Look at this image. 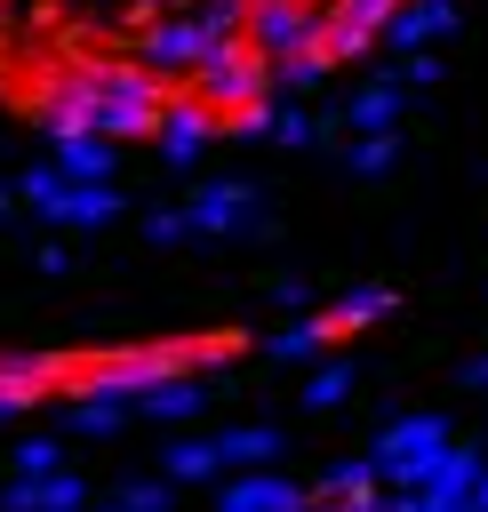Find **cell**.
<instances>
[{"label": "cell", "instance_id": "obj_1", "mask_svg": "<svg viewBox=\"0 0 488 512\" xmlns=\"http://www.w3.org/2000/svg\"><path fill=\"white\" fill-rule=\"evenodd\" d=\"M440 456H448V424H440V416H400V424L368 448L376 480H392V488H424Z\"/></svg>", "mask_w": 488, "mask_h": 512}, {"label": "cell", "instance_id": "obj_2", "mask_svg": "<svg viewBox=\"0 0 488 512\" xmlns=\"http://www.w3.org/2000/svg\"><path fill=\"white\" fill-rule=\"evenodd\" d=\"M96 496H88V480L80 472H40V480H8L0 488V512H88Z\"/></svg>", "mask_w": 488, "mask_h": 512}, {"label": "cell", "instance_id": "obj_3", "mask_svg": "<svg viewBox=\"0 0 488 512\" xmlns=\"http://www.w3.org/2000/svg\"><path fill=\"white\" fill-rule=\"evenodd\" d=\"M304 504H312V496H304L288 472H272V464L224 480V496H216V512H304Z\"/></svg>", "mask_w": 488, "mask_h": 512}, {"label": "cell", "instance_id": "obj_4", "mask_svg": "<svg viewBox=\"0 0 488 512\" xmlns=\"http://www.w3.org/2000/svg\"><path fill=\"white\" fill-rule=\"evenodd\" d=\"M280 456V432L272 424H232V432H216V464L224 472H256V464H272Z\"/></svg>", "mask_w": 488, "mask_h": 512}, {"label": "cell", "instance_id": "obj_5", "mask_svg": "<svg viewBox=\"0 0 488 512\" xmlns=\"http://www.w3.org/2000/svg\"><path fill=\"white\" fill-rule=\"evenodd\" d=\"M160 472L184 488V480H216L224 464H216V440H168V448H160Z\"/></svg>", "mask_w": 488, "mask_h": 512}, {"label": "cell", "instance_id": "obj_6", "mask_svg": "<svg viewBox=\"0 0 488 512\" xmlns=\"http://www.w3.org/2000/svg\"><path fill=\"white\" fill-rule=\"evenodd\" d=\"M200 408H208V392H200V384H176V376H168L160 392H144V416H160V424H184V416H200Z\"/></svg>", "mask_w": 488, "mask_h": 512}, {"label": "cell", "instance_id": "obj_7", "mask_svg": "<svg viewBox=\"0 0 488 512\" xmlns=\"http://www.w3.org/2000/svg\"><path fill=\"white\" fill-rule=\"evenodd\" d=\"M72 424H80L88 440H112V432L128 424V408H120V400H80V408H72Z\"/></svg>", "mask_w": 488, "mask_h": 512}, {"label": "cell", "instance_id": "obj_8", "mask_svg": "<svg viewBox=\"0 0 488 512\" xmlns=\"http://www.w3.org/2000/svg\"><path fill=\"white\" fill-rule=\"evenodd\" d=\"M368 488H376V464H368V456L328 464V480H320V496H368Z\"/></svg>", "mask_w": 488, "mask_h": 512}, {"label": "cell", "instance_id": "obj_9", "mask_svg": "<svg viewBox=\"0 0 488 512\" xmlns=\"http://www.w3.org/2000/svg\"><path fill=\"white\" fill-rule=\"evenodd\" d=\"M120 504H128V512H168V504H176V480H168V472H160V480H128Z\"/></svg>", "mask_w": 488, "mask_h": 512}, {"label": "cell", "instance_id": "obj_10", "mask_svg": "<svg viewBox=\"0 0 488 512\" xmlns=\"http://www.w3.org/2000/svg\"><path fill=\"white\" fill-rule=\"evenodd\" d=\"M344 392H352V368H344V360H328V368H320V376L304 384V400H312V408H336Z\"/></svg>", "mask_w": 488, "mask_h": 512}, {"label": "cell", "instance_id": "obj_11", "mask_svg": "<svg viewBox=\"0 0 488 512\" xmlns=\"http://www.w3.org/2000/svg\"><path fill=\"white\" fill-rule=\"evenodd\" d=\"M16 472H24V480H40V472H64V448H56V440H24V448H16Z\"/></svg>", "mask_w": 488, "mask_h": 512}, {"label": "cell", "instance_id": "obj_12", "mask_svg": "<svg viewBox=\"0 0 488 512\" xmlns=\"http://www.w3.org/2000/svg\"><path fill=\"white\" fill-rule=\"evenodd\" d=\"M32 400H40V384H24V376H8V368H0V416H24Z\"/></svg>", "mask_w": 488, "mask_h": 512}, {"label": "cell", "instance_id": "obj_13", "mask_svg": "<svg viewBox=\"0 0 488 512\" xmlns=\"http://www.w3.org/2000/svg\"><path fill=\"white\" fill-rule=\"evenodd\" d=\"M304 512H392V504H384V496L368 488V496H312Z\"/></svg>", "mask_w": 488, "mask_h": 512}, {"label": "cell", "instance_id": "obj_14", "mask_svg": "<svg viewBox=\"0 0 488 512\" xmlns=\"http://www.w3.org/2000/svg\"><path fill=\"white\" fill-rule=\"evenodd\" d=\"M312 344H320V328H288V336H272V352H280V360H304Z\"/></svg>", "mask_w": 488, "mask_h": 512}, {"label": "cell", "instance_id": "obj_15", "mask_svg": "<svg viewBox=\"0 0 488 512\" xmlns=\"http://www.w3.org/2000/svg\"><path fill=\"white\" fill-rule=\"evenodd\" d=\"M472 512H488V464H480V480H472Z\"/></svg>", "mask_w": 488, "mask_h": 512}, {"label": "cell", "instance_id": "obj_16", "mask_svg": "<svg viewBox=\"0 0 488 512\" xmlns=\"http://www.w3.org/2000/svg\"><path fill=\"white\" fill-rule=\"evenodd\" d=\"M88 512H128V504H88Z\"/></svg>", "mask_w": 488, "mask_h": 512}, {"label": "cell", "instance_id": "obj_17", "mask_svg": "<svg viewBox=\"0 0 488 512\" xmlns=\"http://www.w3.org/2000/svg\"><path fill=\"white\" fill-rule=\"evenodd\" d=\"M472 376H480V384H488V360H480V368H472Z\"/></svg>", "mask_w": 488, "mask_h": 512}]
</instances>
